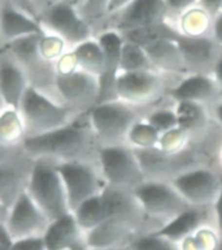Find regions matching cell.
I'll list each match as a JSON object with an SVG mask.
<instances>
[{"label": "cell", "instance_id": "cell-1", "mask_svg": "<svg viewBox=\"0 0 222 250\" xmlns=\"http://www.w3.org/2000/svg\"><path fill=\"white\" fill-rule=\"evenodd\" d=\"M22 146L33 158H51L57 162H97L100 148L87 113L78 115L72 123L57 130L27 137Z\"/></svg>", "mask_w": 222, "mask_h": 250}, {"label": "cell", "instance_id": "cell-2", "mask_svg": "<svg viewBox=\"0 0 222 250\" xmlns=\"http://www.w3.org/2000/svg\"><path fill=\"white\" fill-rule=\"evenodd\" d=\"M148 109L113 99L93 105L87 116L99 145L112 146L128 144L129 133Z\"/></svg>", "mask_w": 222, "mask_h": 250}, {"label": "cell", "instance_id": "cell-3", "mask_svg": "<svg viewBox=\"0 0 222 250\" xmlns=\"http://www.w3.org/2000/svg\"><path fill=\"white\" fill-rule=\"evenodd\" d=\"M57 163L51 158H34L26 190L50 220L72 212Z\"/></svg>", "mask_w": 222, "mask_h": 250}, {"label": "cell", "instance_id": "cell-4", "mask_svg": "<svg viewBox=\"0 0 222 250\" xmlns=\"http://www.w3.org/2000/svg\"><path fill=\"white\" fill-rule=\"evenodd\" d=\"M179 80L156 70L121 72L116 81V99L142 108H152L167 98Z\"/></svg>", "mask_w": 222, "mask_h": 250}, {"label": "cell", "instance_id": "cell-5", "mask_svg": "<svg viewBox=\"0 0 222 250\" xmlns=\"http://www.w3.org/2000/svg\"><path fill=\"white\" fill-rule=\"evenodd\" d=\"M18 111L26 129V138L57 130L77 117L60 102L33 86L25 94Z\"/></svg>", "mask_w": 222, "mask_h": 250}, {"label": "cell", "instance_id": "cell-6", "mask_svg": "<svg viewBox=\"0 0 222 250\" xmlns=\"http://www.w3.org/2000/svg\"><path fill=\"white\" fill-rule=\"evenodd\" d=\"M134 194L153 230L191 207L173 184L165 180H146L134 189Z\"/></svg>", "mask_w": 222, "mask_h": 250}, {"label": "cell", "instance_id": "cell-7", "mask_svg": "<svg viewBox=\"0 0 222 250\" xmlns=\"http://www.w3.org/2000/svg\"><path fill=\"white\" fill-rule=\"evenodd\" d=\"M42 34L29 35L3 46L1 48L15 55L26 72L30 86L58 101L56 87V62L47 60L39 51V38Z\"/></svg>", "mask_w": 222, "mask_h": 250}, {"label": "cell", "instance_id": "cell-8", "mask_svg": "<svg viewBox=\"0 0 222 250\" xmlns=\"http://www.w3.org/2000/svg\"><path fill=\"white\" fill-rule=\"evenodd\" d=\"M34 158L18 146H0V208L7 212L16 199L27 190Z\"/></svg>", "mask_w": 222, "mask_h": 250}, {"label": "cell", "instance_id": "cell-9", "mask_svg": "<svg viewBox=\"0 0 222 250\" xmlns=\"http://www.w3.org/2000/svg\"><path fill=\"white\" fill-rule=\"evenodd\" d=\"M97 163L105 183L111 187L134 190L147 180L134 148L128 144L100 146Z\"/></svg>", "mask_w": 222, "mask_h": 250}, {"label": "cell", "instance_id": "cell-10", "mask_svg": "<svg viewBox=\"0 0 222 250\" xmlns=\"http://www.w3.org/2000/svg\"><path fill=\"white\" fill-rule=\"evenodd\" d=\"M57 167L64 181L70 211L93 195L101 193L107 185L97 162H58Z\"/></svg>", "mask_w": 222, "mask_h": 250}, {"label": "cell", "instance_id": "cell-11", "mask_svg": "<svg viewBox=\"0 0 222 250\" xmlns=\"http://www.w3.org/2000/svg\"><path fill=\"white\" fill-rule=\"evenodd\" d=\"M183 198L195 207H212L222 188V171L213 164H203L170 180Z\"/></svg>", "mask_w": 222, "mask_h": 250}, {"label": "cell", "instance_id": "cell-12", "mask_svg": "<svg viewBox=\"0 0 222 250\" xmlns=\"http://www.w3.org/2000/svg\"><path fill=\"white\" fill-rule=\"evenodd\" d=\"M44 33L57 35L69 50L96 37L93 26L83 19L77 8L60 1L39 19Z\"/></svg>", "mask_w": 222, "mask_h": 250}, {"label": "cell", "instance_id": "cell-13", "mask_svg": "<svg viewBox=\"0 0 222 250\" xmlns=\"http://www.w3.org/2000/svg\"><path fill=\"white\" fill-rule=\"evenodd\" d=\"M58 101L74 115L87 113L100 99V80L82 69L69 73H57Z\"/></svg>", "mask_w": 222, "mask_h": 250}, {"label": "cell", "instance_id": "cell-14", "mask_svg": "<svg viewBox=\"0 0 222 250\" xmlns=\"http://www.w3.org/2000/svg\"><path fill=\"white\" fill-rule=\"evenodd\" d=\"M50 222L27 191H23L1 215V228L12 240L43 236Z\"/></svg>", "mask_w": 222, "mask_h": 250}, {"label": "cell", "instance_id": "cell-15", "mask_svg": "<svg viewBox=\"0 0 222 250\" xmlns=\"http://www.w3.org/2000/svg\"><path fill=\"white\" fill-rule=\"evenodd\" d=\"M167 21H171V16L165 0H134L116 13L109 15L100 31L113 29L122 33Z\"/></svg>", "mask_w": 222, "mask_h": 250}, {"label": "cell", "instance_id": "cell-16", "mask_svg": "<svg viewBox=\"0 0 222 250\" xmlns=\"http://www.w3.org/2000/svg\"><path fill=\"white\" fill-rule=\"evenodd\" d=\"M107 219L113 218L135 227L140 232L152 229L151 224L146 218L140 202L131 189L105 185L101 191Z\"/></svg>", "mask_w": 222, "mask_h": 250}, {"label": "cell", "instance_id": "cell-17", "mask_svg": "<svg viewBox=\"0 0 222 250\" xmlns=\"http://www.w3.org/2000/svg\"><path fill=\"white\" fill-rule=\"evenodd\" d=\"M177 43L182 51L188 74L213 76L216 64L222 54V48L218 46L212 35L186 37L179 33Z\"/></svg>", "mask_w": 222, "mask_h": 250}, {"label": "cell", "instance_id": "cell-18", "mask_svg": "<svg viewBox=\"0 0 222 250\" xmlns=\"http://www.w3.org/2000/svg\"><path fill=\"white\" fill-rule=\"evenodd\" d=\"M167 97L173 102H195L212 109L222 101V87L213 76L188 74L171 87Z\"/></svg>", "mask_w": 222, "mask_h": 250}, {"label": "cell", "instance_id": "cell-19", "mask_svg": "<svg viewBox=\"0 0 222 250\" xmlns=\"http://www.w3.org/2000/svg\"><path fill=\"white\" fill-rule=\"evenodd\" d=\"M30 87L26 72L8 50L0 54V95L4 108L19 109L25 94Z\"/></svg>", "mask_w": 222, "mask_h": 250}, {"label": "cell", "instance_id": "cell-20", "mask_svg": "<svg viewBox=\"0 0 222 250\" xmlns=\"http://www.w3.org/2000/svg\"><path fill=\"white\" fill-rule=\"evenodd\" d=\"M96 38L104 52V70L100 77V99L99 103L116 99V81L120 74L121 51L124 46V37L120 31L105 29L99 31Z\"/></svg>", "mask_w": 222, "mask_h": 250}, {"label": "cell", "instance_id": "cell-21", "mask_svg": "<svg viewBox=\"0 0 222 250\" xmlns=\"http://www.w3.org/2000/svg\"><path fill=\"white\" fill-rule=\"evenodd\" d=\"M0 41L1 47L29 35L42 34L43 27L38 20L15 5L0 0Z\"/></svg>", "mask_w": 222, "mask_h": 250}, {"label": "cell", "instance_id": "cell-22", "mask_svg": "<svg viewBox=\"0 0 222 250\" xmlns=\"http://www.w3.org/2000/svg\"><path fill=\"white\" fill-rule=\"evenodd\" d=\"M135 227L118 219L108 218L86 232L87 248H129L138 234Z\"/></svg>", "mask_w": 222, "mask_h": 250}, {"label": "cell", "instance_id": "cell-23", "mask_svg": "<svg viewBox=\"0 0 222 250\" xmlns=\"http://www.w3.org/2000/svg\"><path fill=\"white\" fill-rule=\"evenodd\" d=\"M178 116V126L188 133L194 144H205L210 134V124L214 121L209 107L195 102H174Z\"/></svg>", "mask_w": 222, "mask_h": 250}, {"label": "cell", "instance_id": "cell-24", "mask_svg": "<svg viewBox=\"0 0 222 250\" xmlns=\"http://www.w3.org/2000/svg\"><path fill=\"white\" fill-rule=\"evenodd\" d=\"M143 48L151 59L155 69L160 73L177 78H182L188 74L185 58L177 41L164 39Z\"/></svg>", "mask_w": 222, "mask_h": 250}, {"label": "cell", "instance_id": "cell-25", "mask_svg": "<svg viewBox=\"0 0 222 250\" xmlns=\"http://www.w3.org/2000/svg\"><path fill=\"white\" fill-rule=\"evenodd\" d=\"M43 238L48 250H58L73 245H87L86 232L78 224L73 212H68L51 220Z\"/></svg>", "mask_w": 222, "mask_h": 250}, {"label": "cell", "instance_id": "cell-26", "mask_svg": "<svg viewBox=\"0 0 222 250\" xmlns=\"http://www.w3.org/2000/svg\"><path fill=\"white\" fill-rule=\"evenodd\" d=\"M206 223H214L212 207L191 206L190 208L183 211L182 214L171 219L170 222L160 227L155 232L178 244L188 234L192 233L194 230L198 229L199 227H202L203 224H206Z\"/></svg>", "mask_w": 222, "mask_h": 250}, {"label": "cell", "instance_id": "cell-27", "mask_svg": "<svg viewBox=\"0 0 222 250\" xmlns=\"http://www.w3.org/2000/svg\"><path fill=\"white\" fill-rule=\"evenodd\" d=\"M171 22L174 23L177 30L186 37H209L212 35L213 17L199 7L198 4L188 8L177 16Z\"/></svg>", "mask_w": 222, "mask_h": 250}, {"label": "cell", "instance_id": "cell-28", "mask_svg": "<svg viewBox=\"0 0 222 250\" xmlns=\"http://www.w3.org/2000/svg\"><path fill=\"white\" fill-rule=\"evenodd\" d=\"M121 35L124 37L125 41L135 43L142 47H147L152 43L164 41V39H173L177 41L179 35V31L174 26L171 21L164 23H156V25H149V26L136 27L131 30L122 31Z\"/></svg>", "mask_w": 222, "mask_h": 250}, {"label": "cell", "instance_id": "cell-29", "mask_svg": "<svg viewBox=\"0 0 222 250\" xmlns=\"http://www.w3.org/2000/svg\"><path fill=\"white\" fill-rule=\"evenodd\" d=\"M26 138V129L18 109L4 108L0 116V146H18Z\"/></svg>", "mask_w": 222, "mask_h": 250}, {"label": "cell", "instance_id": "cell-30", "mask_svg": "<svg viewBox=\"0 0 222 250\" xmlns=\"http://www.w3.org/2000/svg\"><path fill=\"white\" fill-rule=\"evenodd\" d=\"M72 50L77 58L79 69L89 72L100 80L104 70V52L96 37L78 44Z\"/></svg>", "mask_w": 222, "mask_h": 250}, {"label": "cell", "instance_id": "cell-31", "mask_svg": "<svg viewBox=\"0 0 222 250\" xmlns=\"http://www.w3.org/2000/svg\"><path fill=\"white\" fill-rule=\"evenodd\" d=\"M222 234L214 223H206L178 242L179 250H217Z\"/></svg>", "mask_w": 222, "mask_h": 250}, {"label": "cell", "instance_id": "cell-32", "mask_svg": "<svg viewBox=\"0 0 222 250\" xmlns=\"http://www.w3.org/2000/svg\"><path fill=\"white\" fill-rule=\"evenodd\" d=\"M72 212L77 219L78 224L82 227V229L85 232L92 229L93 227H96L97 224H100L101 222H104L107 219L101 193L93 195L85 202H82Z\"/></svg>", "mask_w": 222, "mask_h": 250}, {"label": "cell", "instance_id": "cell-33", "mask_svg": "<svg viewBox=\"0 0 222 250\" xmlns=\"http://www.w3.org/2000/svg\"><path fill=\"white\" fill-rule=\"evenodd\" d=\"M146 70H156L146 50L139 44L124 39V46L121 51L120 73L121 72H146Z\"/></svg>", "mask_w": 222, "mask_h": 250}, {"label": "cell", "instance_id": "cell-34", "mask_svg": "<svg viewBox=\"0 0 222 250\" xmlns=\"http://www.w3.org/2000/svg\"><path fill=\"white\" fill-rule=\"evenodd\" d=\"M160 132L149 123L142 120L134 124L128 136V145L134 148L157 147L160 142Z\"/></svg>", "mask_w": 222, "mask_h": 250}, {"label": "cell", "instance_id": "cell-35", "mask_svg": "<svg viewBox=\"0 0 222 250\" xmlns=\"http://www.w3.org/2000/svg\"><path fill=\"white\" fill-rule=\"evenodd\" d=\"M144 120L156 128L160 134L171 130L178 126V116L175 112L174 102L171 103L170 107L163 104H156L149 108L144 115Z\"/></svg>", "mask_w": 222, "mask_h": 250}, {"label": "cell", "instance_id": "cell-36", "mask_svg": "<svg viewBox=\"0 0 222 250\" xmlns=\"http://www.w3.org/2000/svg\"><path fill=\"white\" fill-rule=\"evenodd\" d=\"M111 3L112 0H83L77 8L83 19L92 25L96 34L111 15Z\"/></svg>", "mask_w": 222, "mask_h": 250}, {"label": "cell", "instance_id": "cell-37", "mask_svg": "<svg viewBox=\"0 0 222 250\" xmlns=\"http://www.w3.org/2000/svg\"><path fill=\"white\" fill-rule=\"evenodd\" d=\"M130 250H179L177 242L161 236L155 230L138 234L129 245Z\"/></svg>", "mask_w": 222, "mask_h": 250}, {"label": "cell", "instance_id": "cell-38", "mask_svg": "<svg viewBox=\"0 0 222 250\" xmlns=\"http://www.w3.org/2000/svg\"><path fill=\"white\" fill-rule=\"evenodd\" d=\"M192 144L194 142L191 140V137L188 136V133L185 132L182 128L177 126V128L167 130L160 136V142L157 147L166 152H179Z\"/></svg>", "mask_w": 222, "mask_h": 250}, {"label": "cell", "instance_id": "cell-39", "mask_svg": "<svg viewBox=\"0 0 222 250\" xmlns=\"http://www.w3.org/2000/svg\"><path fill=\"white\" fill-rule=\"evenodd\" d=\"M69 50L66 43L57 35L51 33H43L39 38V51L50 62H56L66 51Z\"/></svg>", "mask_w": 222, "mask_h": 250}, {"label": "cell", "instance_id": "cell-40", "mask_svg": "<svg viewBox=\"0 0 222 250\" xmlns=\"http://www.w3.org/2000/svg\"><path fill=\"white\" fill-rule=\"evenodd\" d=\"M11 250H48L46 241L43 236H34V237L19 238L13 240L11 245Z\"/></svg>", "mask_w": 222, "mask_h": 250}, {"label": "cell", "instance_id": "cell-41", "mask_svg": "<svg viewBox=\"0 0 222 250\" xmlns=\"http://www.w3.org/2000/svg\"><path fill=\"white\" fill-rule=\"evenodd\" d=\"M199 0H165L167 8H169V12H170L171 21L179 16L182 12L187 11L188 8L194 7L198 4Z\"/></svg>", "mask_w": 222, "mask_h": 250}, {"label": "cell", "instance_id": "cell-42", "mask_svg": "<svg viewBox=\"0 0 222 250\" xmlns=\"http://www.w3.org/2000/svg\"><path fill=\"white\" fill-rule=\"evenodd\" d=\"M60 1H62V0H30L35 17L38 20L40 19L47 11H50L51 8L55 7V5L60 3Z\"/></svg>", "mask_w": 222, "mask_h": 250}, {"label": "cell", "instance_id": "cell-43", "mask_svg": "<svg viewBox=\"0 0 222 250\" xmlns=\"http://www.w3.org/2000/svg\"><path fill=\"white\" fill-rule=\"evenodd\" d=\"M212 214H213L214 226L217 227V229L222 234V188L218 193L217 198L212 205Z\"/></svg>", "mask_w": 222, "mask_h": 250}, {"label": "cell", "instance_id": "cell-44", "mask_svg": "<svg viewBox=\"0 0 222 250\" xmlns=\"http://www.w3.org/2000/svg\"><path fill=\"white\" fill-rule=\"evenodd\" d=\"M198 5L208 12L213 19L222 12V0H199Z\"/></svg>", "mask_w": 222, "mask_h": 250}, {"label": "cell", "instance_id": "cell-45", "mask_svg": "<svg viewBox=\"0 0 222 250\" xmlns=\"http://www.w3.org/2000/svg\"><path fill=\"white\" fill-rule=\"evenodd\" d=\"M212 37L218 46L222 48V12L218 13L213 19V27H212Z\"/></svg>", "mask_w": 222, "mask_h": 250}, {"label": "cell", "instance_id": "cell-46", "mask_svg": "<svg viewBox=\"0 0 222 250\" xmlns=\"http://www.w3.org/2000/svg\"><path fill=\"white\" fill-rule=\"evenodd\" d=\"M4 1H7V3L12 4V5H15L16 8H18V9H21V11L26 12V13H29L30 16L35 17L34 11H33V7H31L30 0H4ZM35 19H37V17H35Z\"/></svg>", "mask_w": 222, "mask_h": 250}, {"label": "cell", "instance_id": "cell-47", "mask_svg": "<svg viewBox=\"0 0 222 250\" xmlns=\"http://www.w3.org/2000/svg\"><path fill=\"white\" fill-rule=\"evenodd\" d=\"M131 1H134V0H112V3H111V15L116 13V12H118L124 7H126Z\"/></svg>", "mask_w": 222, "mask_h": 250}, {"label": "cell", "instance_id": "cell-48", "mask_svg": "<svg viewBox=\"0 0 222 250\" xmlns=\"http://www.w3.org/2000/svg\"><path fill=\"white\" fill-rule=\"evenodd\" d=\"M212 113H213L214 121L220 125V128H222V101L212 108Z\"/></svg>", "mask_w": 222, "mask_h": 250}, {"label": "cell", "instance_id": "cell-49", "mask_svg": "<svg viewBox=\"0 0 222 250\" xmlns=\"http://www.w3.org/2000/svg\"><path fill=\"white\" fill-rule=\"evenodd\" d=\"M213 77L217 80V82L222 87V54L221 56H220V59H218L217 64H216V68H214L213 72Z\"/></svg>", "mask_w": 222, "mask_h": 250}, {"label": "cell", "instance_id": "cell-50", "mask_svg": "<svg viewBox=\"0 0 222 250\" xmlns=\"http://www.w3.org/2000/svg\"><path fill=\"white\" fill-rule=\"evenodd\" d=\"M214 160H216V167L220 168L222 171V142L216 150V155H214Z\"/></svg>", "mask_w": 222, "mask_h": 250}, {"label": "cell", "instance_id": "cell-51", "mask_svg": "<svg viewBox=\"0 0 222 250\" xmlns=\"http://www.w3.org/2000/svg\"><path fill=\"white\" fill-rule=\"evenodd\" d=\"M87 250H130L129 248H87Z\"/></svg>", "mask_w": 222, "mask_h": 250}, {"label": "cell", "instance_id": "cell-52", "mask_svg": "<svg viewBox=\"0 0 222 250\" xmlns=\"http://www.w3.org/2000/svg\"><path fill=\"white\" fill-rule=\"evenodd\" d=\"M62 1H65V3L70 4V5H73V7L75 8H78L82 3H83V0H62Z\"/></svg>", "mask_w": 222, "mask_h": 250}, {"label": "cell", "instance_id": "cell-53", "mask_svg": "<svg viewBox=\"0 0 222 250\" xmlns=\"http://www.w3.org/2000/svg\"><path fill=\"white\" fill-rule=\"evenodd\" d=\"M217 250H222V240H221V242H220V245H218Z\"/></svg>", "mask_w": 222, "mask_h": 250}]
</instances>
